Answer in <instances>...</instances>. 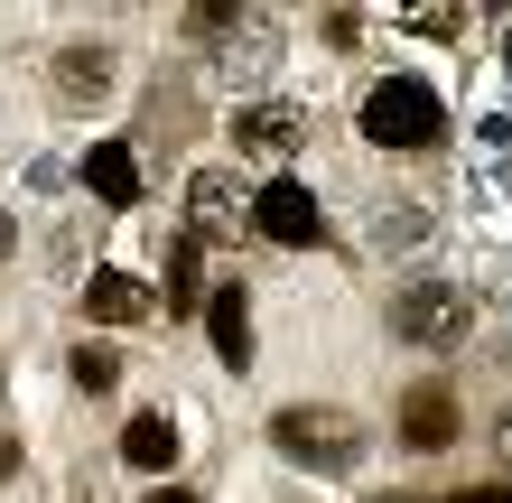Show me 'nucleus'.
I'll return each mask as SVG.
<instances>
[{
    "mask_svg": "<svg viewBox=\"0 0 512 503\" xmlns=\"http://www.w3.org/2000/svg\"><path fill=\"white\" fill-rule=\"evenodd\" d=\"M270 448H280L289 466L345 476V466L364 457V420H354V410H336V401H298V410H280V420H270Z\"/></svg>",
    "mask_w": 512,
    "mask_h": 503,
    "instance_id": "1",
    "label": "nucleus"
},
{
    "mask_svg": "<svg viewBox=\"0 0 512 503\" xmlns=\"http://www.w3.org/2000/svg\"><path fill=\"white\" fill-rule=\"evenodd\" d=\"M438 131H447V112L419 75H382L364 94V140L373 150H438Z\"/></svg>",
    "mask_w": 512,
    "mask_h": 503,
    "instance_id": "2",
    "label": "nucleus"
},
{
    "mask_svg": "<svg viewBox=\"0 0 512 503\" xmlns=\"http://www.w3.org/2000/svg\"><path fill=\"white\" fill-rule=\"evenodd\" d=\"M466 327H475V299H466L457 280H419V289H401V299H391V336L419 345V354L466 345Z\"/></svg>",
    "mask_w": 512,
    "mask_h": 503,
    "instance_id": "3",
    "label": "nucleus"
},
{
    "mask_svg": "<svg viewBox=\"0 0 512 503\" xmlns=\"http://www.w3.org/2000/svg\"><path fill=\"white\" fill-rule=\"evenodd\" d=\"M187 28L196 38H215L224 47V75H270V56H280V19L270 10H187Z\"/></svg>",
    "mask_w": 512,
    "mask_h": 503,
    "instance_id": "4",
    "label": "nucleus"
},
{
    "mask_svg": "<svg viewBox=\"0 0 512 503\" xmlns=\"http://www.w3.org/2000/svg\"><path fill=\"white\" fill-rule=\"evenodd\" d=\"M187 224H196V243H243V233H252L243 177H233V168H196L187 177Z\"/></svg>",
    "mask_w": 512,
    "mask_h": 503,
    "instance_id": "5",
    "label": "nucleus"
},
{
    "mask_svg": "<svg viewBox=\"0 0 512 503\" xmlns=\"http://www.w3.org/2000/svg\"><path fill=\"white\" fill-rule=\"evenodd\" d=\"M252 233H270V243H317V233H326V205L308 196V187H298V177H270V187L252 196Z\"/></svg>",
    "mask_w": 512,
    "mask_h": 503,
    "instance_id": "6",
    "label": "nucleus"
},
{
    "mask_svg": "<svg viewBox=\"0 0 512 503\" xmlns=\"http://www.w3.org/2000/svg\"><path fill=\"white\" fill-rule=\"evenodd\" d=\"M112 66H122L112 47H56V66H47V94L66 103V112H94V103H112V84H122Z\"/></svg>",
    "mask_w": 512,
    "mask_h": 503,
    "instance_id": "7",
    "label": "nucleus"
},
{
    "mask_svg": "<svg viewBox=\"0 0 512 503\" xmlns=\"http://www.w3.org/2000/svg\"><path fill=\"white\" fill-rule=\"evenodd\" d=\"M401 448L410 457L457 448V392H447V382H410V392H401Z\"/></svg>",
    "mask_w": 512,
    "mask_h": 503,
    "instance_id": "8",
    "label": "nucleus"
},
{
    "mask_svg": "<svg viewBox=\"0 0 512 503\" xmlns=\"http://www.w3.org/2000/svg\"><path fill=\"white\" fill-rule=\"evenodd\" d=\"M233 140H243L252 159H289L298 140H308V112L298 103H243L233 112Z\"/></svg>",
    "mask_w": 512,
    "mask_h": 503,
    "instance_id": "9",
    "label": "nucleus"
},
{
    "mask_svg": "<svg viewBox=\"0 0 512 503\" xmlns=\"http://www.w3.org/2000/svg\"><path fill=\"white\" fill-rule=\"evenodd\" d=\"M205 336H215V354H224L233 373L252 364V299H243V280H224L215 299H205Z\"/></svg>",
    "mask_w": 512,
    "mask_h": 503,
    "instance_id": "10",
    "label": "nucleus"
},
{
    "mask_svg": "<svg viewBox=\"0 0 512 503\" xmlns=\"http://www.w3.org/2000/svg\"><path fill=\"white\" fill-rule=\"evenodd\" d=\"M177 448H187V438H177V420H168V410H140V420L122 429V457L140 466V476H168V466H177Z\"/></svg>",
    "mask_w": 512,
    "mask_h": 503,
    "instance_id": "11",
    "label": "nucleus"
},
{
    "mask_svg": "<svg viewBox=\"0 0 512 503\" xmlns=\"http://www.w3.org/2000/svg\"><path fill=\"white\" fill-rule=\"evenodd\" d=\"M84 317H103V327H140V317H149V289L131 271H94V280H84Z\"/></svg>",
    "mask_w": 512,
    "mask_h": 503,
    "instance_id": "12",
    "label": "nucleus"
},
{
    "mask_svg": "<svg viewBox=\"0 0 512 503\" xmlns=\"http://www.w3.org/2000/svg\"><path fill=\"white\" fill-rule=\"evenodd\" d=\"M84 187H94L103 205H131L140 196V159L122 150V140H94V150H84Z\"/></svg>",
    "mask_w": 512,
    "mask_h": 503,
    "instance_id": "13",
    "label": "nucleus"
},
{
    "mask_svg": "<svg viewBox=\"0 0 512 503\" xmlns=\"http://www.w3.org/2000/svg\"><path fill=\"white\" fill-rule=\"evenodd\" d=\"M205 299H215V289L196 280V233H187V243H168V317H196Z\"/></svg>",
    "mask_w": 512,
    "mask_h": 503,
    "instance_id": "14",
    "label": "nucleus"
},
{
    "mask_svg": "<svg viewBox=\"0 0 512 503\" xmlns=\"http://www.w3.org/2000/svg\"><path fill=\"white\" fill-rule=\"evenodd\" d=\"M373 243H382V252H410V243H429V205H410V196H401V205H382Z\"/></svg>",
    "mask_w": 512,
    "mask_h": 503,
    "instance_id": "15",
    "label": "nucleus"
},
{
    "mask_svg": "<svg viewBox=\"0 0 512 503\" xmlns=\"http://www.w3.org/2000/svg\"><path fill=\"white\" fill-rule=\"evenodd\" d=\"M66 373H75V392H94V401H103V392H122V354H112V345H75V364H66Z\"/></svg>",
    "mask_w": 512,
    "mask_h": 503,
    "instance_id": "16",
    "label": "nucleus"
},
{
    "mask_svg": "<svg viewBox=\"0 0 512 503\" xmlns=\"http://www.w3.org/2000/svg\"><path fill=\"white\" fill-rule=\"evenodd\" d=\"M457 503H512V476H503V485H466Z\"/></svg>",
    "mask_w": 512,
    "mask_h": 503,
    "instance_id": "17",
    "label": "nucleus"
},
{
    "mask_svg": "<svg viewBox=\"0 0 512 503\" xmlns=\"http://www.w3.org/2000/svg\"><path fill=\"white\" fill-rule=\"evenodd\" d=\"M494 457L512 466V410H503V420H494Z\"/></svg>",
    "mask_w": 512,
    "mask_h": 503,
    "instance_id": "18",
    "label": "nucleus"
},
{
    "mask_svg": "<svg viewBox=\"0 0 512 503\" xmlns=\"http://www.w3.org/2000/svg\"><path fill=\"white\" fill-rule=\"evenodd\" d=\"M10 243H19V215H0V261H10Z\"/></svg>",
    "mask_w": 512,
    "mask_h": 503,
    "instance_id": "19",
    "label": "nucleus"
},
{
    "mask_svg": "<svg viewBox=\"0 0 512 503\" xmlns=\"http://www.w3.org/2000/svg\"><path fill=\"white\" fill-rule=\"evenodd\" d=\"M149 503H196V494H177V485H159V494H149Z\"/></svg>",
    "mask_w": 512,
    "mask_h": 503,
    "instance_id": "20",
    "label": "nucleus"
}]
</instances>
